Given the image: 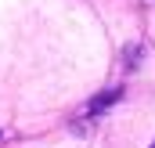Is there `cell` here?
<instances>
[{
    "mask_svg": "<svg viewBox=\"0 0 155 148\" xmlns=\"http://www.w3.org/2000/svg\"><path fill=\"white\" fill-rule=\"evenodd\" d=\"M152 148H155V141H152Z\"/></svg>",
    "mask_w": 155,
    "mask_h": 148,
    "instance_id": "2",
    "label": "cell"
},
{
    "mask_svg": "<svg viewBox=\"0 0 155 148\" xmlns=\"http://www.w3.org/2000/svg\"><path fill=\"white\" fill-rule=\"evenodd\" d=\"M119 98H123V87H116V90H108V94H101V98H94V101H90V116H101V112L108 109L112 101H119Z\"/></svg>",
    "mask_w": 155,
    "mask_h": 148,
    "instance_id": "1",
    "label": "cell"
}]
</instances>
